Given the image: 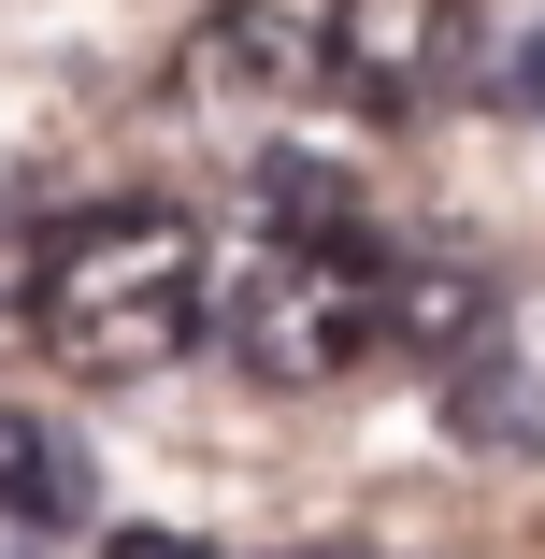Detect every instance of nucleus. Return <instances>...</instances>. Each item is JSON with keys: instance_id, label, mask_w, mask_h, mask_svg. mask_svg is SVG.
I'll return each mask as SVG.
<instances>
[{"instance_id": "nucleus-1", "label": "nucleus", "mask_w": 545, "mask_h": 559, "mask_svg": "<svg viewBox=\"0 0 545 559\" xmlns=\"http://www.w3.org/2000/svg\"><path fill=\"white\" fill-rule=\"evenodd\" d=\"M201 230L173 201H100L72 230H44V287H29V330L58 345V373L86 388H144L201 345Z\"/></svg>"}, {"instance_id": "nucleus-2", "label": "nucleus", "mask_w": 545, "mask_h": 559, "mask_svg": "<svg viewBox=\"0 0 545 559\" xmlns=\"http://www.w3.org/2000/svg\"><path fill=\"white\" fill-rule=\"evenodd\" d=\"M201 330L245 388H331L388 345V245H359L345 215H273L230 245V273H201Z\"/></svg>"}, {"instance_id": "nucleus-3", "label": "nucleus", "mask_w": 545, "mask_h": 559, "mask_svg": "<svg viewBox=\"0 0 545 559\" xmlns=\"http://www.w3.org/2000/svg\"><path fill=\"white\" fill-rule=\"evenodd\" d=\"M301 86H331V72H316V29L273 15V0H215L173 44V116L215 130L230 158H273V130L301 116Z\"/></svg>"}, {"instance_id": "nucleus-4", "label": "nucleus", "mask_w": 545, "mask_h": 559, "mask_svg": "<svg viewBox=\"0 0 545 559\" xmlns=\"http://www.w3.org/2000/svg\"><path fill=\"white\" fill-rule=\"evenodd\" d=\"M430 388H446V430L474 444V460H545V287L502 273L488 316L460 330V359Z\"/></svg>"}, {"instance_id": "nucleus-5", "label": "nucleus", "mask_w": 545, "mask_h": 559, "mask_svg": "<svg viewBox=\"0 0 545 559\" xmlns=\"http://www.w3.org/2000/svg\"><path fill=\"white\" fill-rule=\"evenodd\" d=\"M316 72H331L359 116H416V100L460 72V0H331V15H316Z\"/></svg>"}, {"instance_id": "nucleus-6", "label": "nucleus", "mask_w": 545, "mask_h": 559, "mask_svg": "<svg viewBox=\"0 0 545 559\" xmlns=\"http://www.w3.org/2000/svg\"><path fill=\"white\" fill-rule=\"evenodd\" d=\"M488 287H502V273H474L460 245H446V259H388V345L446 373V359H460V330L488 316Z\"/></svg>"}, {"instance_id": "nucleus-7", "label": "nucleus", "mask_w": 545, "mask_h": 559, "mask_svg": "<svg viewBox=\"0 0 545 559\" xmlns=\"http://www.w3.org/2000/svg\"><path fill=\"white\" fill-rule=\"evenodd\" d=\"M0 516L15 531H86V460H72V430L29 416V402H0Z\"/></svg>"}, {"instance_id": "nucleus-8", "label": "nucleus", "mask_w": 545, "mask_h": 559, "mask_svg": "<svg viewBox=\"0 0 545 559\" xmlns=\"http://www.w3.org/2000/svg\"><path fill=\"white\" fill-rule=\"evenodd\" d=\"M29 287H44V230L0 201V316H29Z\"/></svg>"}, {"instance_id": "nucleus-9", "label": "nucleus", "mask_w": 545, "mask_h": 559, "mask_svg": "<svg viewBox=\"0 0 545 559\" xmlns=\"http://www.w3.org/2000/svg\"><path fill=\"white\" fill-rule=\"evenodd\" d=\"M100 559H215V545H187V531H100Z\"/></svg>"}, {"instance_id": "nucleus-10", "label": "nucleus", "mask_w": 545, "mask_h": 559, "mask_svg": "<svg viewBox=\"0 0 545 559\" xmlns=\"http://www.w3.org/2000/svg\"><path fill=\"white\" fill-rule=\"evenodd\" d=\"M273 559H388V545H273Z\"/></svg>"}, {"instance_id": "nucleus-11", "label": "nucleus", "mask_w": 545, "mask_h": 559, "mask_svg": "<svg viewBox=\"0 0 545 559\" xmlns=\"http://www.w3.org/2000/svg\"><path fill=\"white\" fill-rule=\"evenodd\" d=\"M531 72H545V58H531Z\"/></svg>"}]
</instances>
